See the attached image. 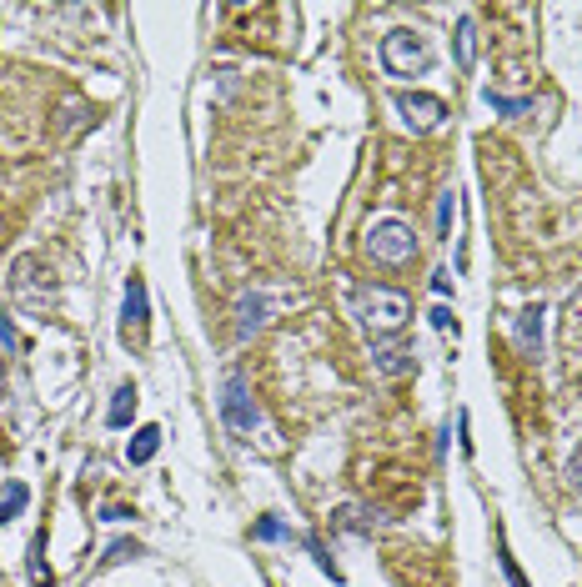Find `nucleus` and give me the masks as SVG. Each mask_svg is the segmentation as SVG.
<instances>
[{
    "label": "nucleus",
    "mask_w": 582,
    "mask_h": 587,
    "mask_svg": "<svg viewBox=\"0 0 582 587\" xmlns=\"http://www.w3.org/2000/svg\"><path fill=\"white\" fill-rule=\"evenodd\" d=\"M352 312L362 317V327H367V332H377V337H392V332H402V327H407V317H412V302L402 297V291H392V286H357Z\"/></svg>",
    "instance_id": "f257e3e1"
},
{
    "label": "nucleus",
    "mask_w": 582,
    "mask_h": 587,
    "mask_svg": "<svg viewBox=\"0 0 582 587\" xmlns=\"http://www.w3.org/2000/svg\"><path fill=\"white\" fill-rule=\"evenodd\" d=\"M377 56H382V71H387V76H397V81L422 76V71L432 66V46H427V36H422V31H412V26L387 31V36H382V46H377Z\"/></svg>",
    "instance_id": "f03ea898"
},
{
    "label": "nucleus",
    "mask_w": 582,
    "mask_h": 587,
    "mask_svg": "<svg viewBox=\"0 0 582 587\" xmlns=\"http://www.w3.org/2000/svg\"><path fill=\"white\" fill-rule=\"evenodd\" d=\"M367 256L382 261V266H407V261L417 256V231H412L407 221H397V216L372 221V231H367Z\"/></svg>",
    "instance_id": "7ed1b4c3"
},
{
    "label": "nucleus",
    "mask_w": 582,
    "mask_h": 587,
    "mask_svg": "<svg viewBox=\"0 0 582 587\" xmlns=\"http://www.w3.org/2000/svg\"><path fill=\"white\" fill-rule=\"evenodd\" d=\"M221 417H226V427H231L236 437H251V432L261 427V407L251 402V387H246L241 372H231V377L221 382Z\"/></svg>",
    "instance_id": "20e7f679"
},
{
    "label": "nucleus",
    "mask_w": 582,
    "mask_h": 587,
    "mask_svg": "<svg viewBox=\"0 0 582 587\" xmlns=\"http://www.w3.org/2000/svg\"><path fill=\"white\" fill-rule=\"evenodd\" d=\"M397 116H402V126H407L412 136H427V131L442 126L447 101H442V96H427V91H412V96H397Z\"/></svg>",
    "instance_id": "39448f33"
},
{
    "label": "nucleus",
    "mask_w": 582,
    "mask_h": 587,
    "mask_svg": "<svg viewBox=\"0 0 582 587\" xmlns=\"http://www.w3.org/2000/svg\"><path fill=\"white\" fill-rule=\"evenodd\" d=\"M146 322H151V307H146V281L141 276H126V291H121V342H146Z\"/></svg>",
    "instance_id": "423d86ee"
},
{
    "label": "nucleus",
    "mask_w": 582,
    "mask_h": 587,
    "mask_svg": "<svg viewBox=\"0 0 582 587\" xmlns=\"http://www.w3.org/2000/svg\"><path fill=\"white\" fill-rule=\"evenodd\" d=\"M266 322H271V297H266V291H241V297H236V337L246 342Z\"/></svg>",
    "instance_id": "0eeeda50"
},
{
    "label": "nucleus",
    "mask_w": 582,
    "mask_h": 587,
    "mask_svg": "<svg viewBox=\"0 0 582 587\" xmlns=\"http://www.w3.org/2000/svg\"><path fill=\"white\" fill-rule=\"evenodd\" d=\"M372 362H377L382 377H402V372L417 367L412 347H407V342H392V337H377V342H372Z\"/></svg>",
    "instance_id": "6e6552de"
},
{
    "label": "nucleus",
    "mask_w": 582,
    "mask_h": 587,
    "mask_svg": "<svg viewBox=\"0 0 582 587\" xmlns=\"http://www.w3.org/2000/svg\"><path fill=\"white\" fill-rule=\"evenodd\" d=\"M16 291H21L26 302H36V307L41 302H56V286H41L36 281V256H21L16 261Z\"/></svg>",
    "instance_id": "1a4fd4ad"
},
{
    "label": "nucleus",
    "mask_w": 582,
    "mask_h": 587,
    "mask_svg": "<svg viewBox=\"0 0 582 587\" xmlns=\"http://www.w3.org/2000/svg\"><path fill=\"white\" fill-rule=\"evenodd\" d=\"M542 307H527L522 317H517V347H522V357H542Z\"/></svg>",
    "instance_id": "9d476101"
},
{
    "label": "nucleus",
    "mask_w": 582,
    "mask_h": 587,
    "mask_svg": "<svg viewBox=\"0 0 582 587\" xmlns=\"http://www.w3.org/2000/svg\"><path fill=\"white\" fill-rule=\"evenodd\" d=\"M136 402H141V392H136V382H121L116 387V397H111V412H106V422L121 432V427H131V417H136Z\"/></svg>",
    "instance_id": "9b49d317"
},
{
    "label": "nucleus",
    "mask_w": 582,
    "mask_h": 587,
    "mask_svg": "<svg viewBox=\"0 0 582 587\" xmlns=\"http://www.w3.org/2000/svg\"><path fill=\"white\" fill-rule=\"evenodd\" d=\"M156 452H161V427H141V432H131V442H126V462H131V467H146Z\"/></svg>",
    "instance_id": "f8f14e48"
},
{
    "label": "nucleus",
    "mask_w": 582,
    "mask_h": 587,
    "mask_svg": "<svg viewBox=\"0 0 582 587\" xmlns=\"http://www.w3.org/2000/svg\"><path fill=\"white\" fill-rule=\"evenodd\" d=\"M31 507V487L26 482H6V487H0V527H6L11 517H21Z\"/></svg>",
    "instance_id": "ddd939ff"
},
{
    "label": "nucleus",
    "mask_w": 582,
    "mask_h": 587,
    "mask_svg": "<svg viewBox=\"0 0 582 587\" xmlns=\"http://www.w3.org/2000/svg\"><path fill=\"white\" fill-rule=\"evenodd\" d=\"M472 61H477V26H472V16H462L457 21V66L472 71Z\"/></svg>",
    "instance_id": "4468645a"
},
{
    "label": "nucleus",
    "mask_w": 582,
    "mask_h": 587,
    "mask_svg": "<svg viewBox=\"0 0 582 587\" xmlns=\"http://www.w3.org/2000/svg\"><path fill=\"white\" fill-rule=\"evenodd\" d=\"M251 537H256V542H291V527H281L276 517H261V522L251 527Z\"/></svg>",
    "instance_id": "2eb2a0df"
},
{
    "label": "nucleus",
    "mask_w": 582,
    "mask_h": 587,
    "mask_svg": "<svg viewBox=\"0 0 582 587\" xmlns=\"http://www.w3.org/2000/svg\"><path fill=\"white\" fill-rule=\"evenodd\" d=\"M497 557H502V572H507V582H512V587H532V582L522 577V567H517V557H512L507 537H497Z\"/></svg>",
    "instance_id": "dca6fc26"
},
{
    "label": "nucleus",
    "mask_w": 582,
    "mask_h": 587,
    "mask_svg": "<svg viewBox=\"0 0 582 587\" xmlns=\"http://www.w3.org/2000/svg\"><path fill=\"white\" fill-rule=\"evenodd\" d=\"M492 111H502V116H527V101H507V96H497V91H487L482 96Z\"/></svg>",
    "instance_id": "f3484780"
},
{
    "label": "nucleus",
    "mask_w": 582,
    "mask_h": 587,
    "mask_svg": "<svg viewBox=\"0 0 582 587\" xmlns=\"http://www.w3.org/2000/svg\"><path fill=\"white\" fill-rule=\"evenodd\" d=\"M141 547L136 542H111V552H106V567H116V562H131Z\"/></svg>",
    "instance_id": "a211bd4d"
},
{
    "label": "nucleus",
    "mask_w": 582,
    "mask_h": 587,
    "mask_svg": "<svg viewBox=\"0 0 582 587\" xmlns=\"http://www.w3.org/2000/svg\"><path fill=\"white\" fill-rule=\"evenodd\" d=\"M0 347H21V337H16V322H11V312H0Z\"/></svg>",
    "instance_id": "6ab92c4d"
},
{
    "label": "nucleus",
    "mask_w": 582,
    "mask_h": 587,
    "mask_svg": "<svg viewBox=\"0 0 582 587\" xmlns=\"http://www.w3.org/2000/svg\"><path fill=\"white\" fill-rule=\"evenodd\" d=\"M437 231H442V236L452 231V191H447V196L437 201Z\"/></svg>",
    "instance_id": "aec40b11"
},
{
    "label": "nucleus",
    "mask_w": 582,
    "mask_h": 587,
    "mask_svg": "<svg viewBox=\"0 0 582 587\" xmlns=\"http://www.w3.org/2000/svg\"><path fill=\"white\" fill-rule=\"evenodd\" d=\"M567 482H572V487H582V442H577V452L567 457Z\"/></svg>",
    "instance_id": "412c9836"
},
{
    "label": "nucleus",
    "mask_w": 582,
    "mask_h": 587,
    "mask_svg": "<svg viewBox=\"0 0 582 587\" xmlns=\"http://www.w3.org/2000/svg\"><path fill=\"white\" fill-rule=\"evenodd\" d=\"M432 327H437V332H457V317H452L447 307H437V312H432Z\"/></svg>",
    "instance_id": "4be33fe9"
},
{
    "label": "nucleus",
    "mask_w": 582,
    "mask_h": 587,
    "mask_svg": "<svg viewBox=\"0 0 582 587\" xmlns=\"http://www.w3.org/2000/svg\"><path fill=\"white\" fill-rule=\"evenodd\" d=\"M432 291H437V297H447V291H452V281H447V271H437V276H432Z\"/></svg>",
    "instance_id": "5701e85b"
},
{
    "label": "nucleus",
    "mask_w": 582,
    "mask_h": 587,
    "mask_svg": "<svg viewBox=\"0 0 582 587\" xmlns=\"http://www.w3.org/2000/svg\"><path fill=\"white\" fill-rule=\"evenodd\" d=\"M0 392H6V362H0Z\"/></svg>",
    "instance_id": "b1692460"
}]
</instances>
